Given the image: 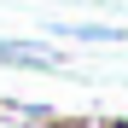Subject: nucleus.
I'll use <instances>...</instances> for the list:
<instances>
[{
  "label": "nucleus",
  "mask_w": 128,
  "mask_h": 128,
  "mask_svg": "<svg viewBox=\"0 0 128 128\" xmlns=\"http://www.w3.org/2000/svg\"><path fill=\"white\" fill-rule=\"evenodd\" d=\"M0 64H12V70H64V52H52L47 41H0Z\"/></svg>",
  "instance_id": "f257e3e1"
},
{
  "label": "nucleus",
  "mask_w": 128,
  "mask_h": 128,
  "mask_svg": "<svg viewBox=\"0 0 128 128\" xmlns=\"http://www.w3.org/2000/svg\"><path fill=\"white\" fill-rule=\"evenodd\" d=\"M58 35H70V41H128V29H116V24H58Z\"/></svg>",
  "instance_id": "f03ea898"
},
{
  "label": "nucleus",
  "mask_w": 128,
  "mask_h": 128,
  "mask_svg": "<svg viewBox=\"0 0 128 128\" xmlns=\"http://www.w3.org/2000/svg\"><path fill=\"white\" fill-rule=\"evenodd\" d=\"M88 128H128V116H111V122H88Z\"/></svg>",
  "instance_id": "7ed1b4c3"
}]
</instances>
